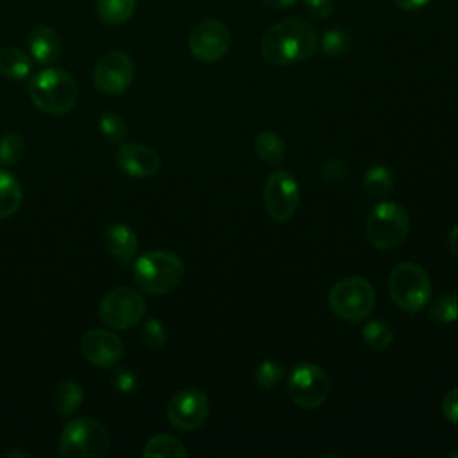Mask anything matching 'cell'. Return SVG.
<instances>
[{
    "label": "cell",
    "mask_w": 458,
    "mask_h": 458,
    "mask_svg": "<svg viewBox=\"0 0 458 458\" xmlns=\"http://www.w3.org/2000/svg\"><path fill=\"white\" fill-rule=\"evenodd\" d=\"M410 233L408 211L392 200H381L365 222V234L372 247L390 250L399 247Z\"/></svg>",
    "instance_id": "8992f818"
},
{
    "label": "cell",
    "mask_w": 458,
    "mask_h": 458,
    "mask_svg": "<svg viewBox=\"0 0 458 458\" xmlns=\"http://www.w3.org/2000/svg\"><path fill=\"white\" fill-rule=\"evenodd\" d=\"M349 43H351L349 34L342 27L327 29L322 34V39L318 41L322 54L327 57H338V55L345 54V50L349 48Z\"/></svg>",
    "instance_id": "83f0119b"
},
{
    "label": "cell",
    "mask_w": 458,
    "mask_h": 458,
    "mask_svg": "<svg viewBox=\"0 0 458 458\" xmlns=\"http://www.w3.org/2000/svg\"><path fill=\"white\" fill-rule=\"evenodd\" d=\"M449 456H453V458H456V456H458V451H451V453H449Z\"/></svg>",
    "instance_id": "74e56055"
},
{
    "label": "cell",
    "mask_w": 458,
    "mask_h": 458,
    "mask_svg": "<svg viewBox=\"0 0 458 458\" xmlns=\"http://www.w3.org/2000/svg\"><path fill=\"white\" fill-rule=\"evenodd\" d=\"M98 129L102 132V136L111 141V143H122L127 136V127H125V122L122 120L120 114L116 113H104L100 118H98Z\"/></svg>",
    "instance_id": "f1b7e54d"
},
{
    "label": "cell",
    "mask_w": 458,
    "mask_h": 458,
    "mask_svg": "<svg viewBox=\"0 0 458 458\" xmlns=\"http://www.w3.org/2000/svg\"><path fill=\"white\" fill-rule=\"evenodd\" d=\"M188 47L195 59L202 63H216L222 57H225V54L229 52V47H231L229 29L215 18L200 20L190 30Z\"/></svg>",
    "instance_id": "8fae6325"
},
{
    "label": "cell",
    "mask_w": 458,
    "mask_h": 458,
    "mask_svg": "<svg viewBox=\"0 0 458 458\" xmlns=\"http://www.w3.org/2000/svg\"><path fill=\"white\" fill-rule=\"evenodd\" d=\"M431 0H394V4L403 11H419L426 7Z\"/></svg>",
    "instance_id": "e575fe53"
},
{
    "label": "cell",
    "mask_w": 458,
    "mask_h": 458,
    "mask_svg": "<svg viewBox=\"0 0 458 458\" xmlns=\"http://www.w3.org/2000/svg\"><path fill=\"white\" fill-rule=\"evenodd\" d=\"M267 7H270V9H286V7H290V5H293L295 2H299V0H261Z\"/></svg>",
    "instance_id": "8d00e7d4"
},
{
    "label": "cell",
    "mask_w": 458,
    "mask_h": 458,
    "mask_svg": "<svg viewBox=\"0 0 458 458\" xmlns=\"http://www.w3.org/2000/svg\"><path fill=\"white\" fill-rule=\"evenodd\" d=\"M392 186H394V175L390 168L383 165L372 166L363 177V188L372 199L383 200L392 191Z\"/></svg>",
    "instance_id": "cb8c5ba5"
},
{
    "label": "cell",
    "mask_w": 458,
    "mask_h": 458,
    "mask_svg": "<svg viewBox=\"0 0 458 458\" xmlns=\"http://www.w3.org/2000/svg\"><path fill=\"white\" fill-rule=\"evenodd\" d=\"M302 5L308 14L313 18H329L335 11L333 0H302Z\"/></svg>",
    "instance_id": "836d02e7"
},
{
    "label": "cell",
    "mask_w": 458,
    "mask_h": 458,
    "mask_svg": "<svg viewBox=\"0 0 458 458\" xmlns=\"http://www.w3.org/2000/svg\"><path fill=\"white\" fill-rule=\"evenodd\" d=\"M429 318L438 324H451L458 320V293H440L429 302Z\"/></svg>",
    "instance_id": "d4e9b609"
},
{
    "label": "cell",
    "mask_w": 458,
    "mask_h": 458,
    "mask_svg": "<svg viewBox=\"0 0 458 458\" xmlns=\"http://www.w3.org/2000/svg\"><path fill=\"white\" fill-rule=\"evenodd\" d=\"M29 95L38 109L47 114L68 113L79 98L75 79L59 68H47L38 72L29 82Z\"/></svg>",
    "instance_id": "3957f363"
},
{
    "label": "cell",
    "mask_w": 458,
    "mask_h": 458,
    "mask_svg": "<svg viewBox=\"0 0 458 458\" xmlns=\"http://www.w3.org/2000/svg\"><path fill=\"white\" fill-rule=\"evenodd\" d=\"M25 152V140L18 132H5L0 138V165L13 166L16 165Z\"/></svg>",
    "instance_id": "4316f807"
},
{
    "label": "cell",
    "mask_w": 458,
    "mask_h": 458,
    "mask_svg": "<svg viewBox=\"0 0 458 458\" xmlns=\"http://www.w3.org/2000/svg\"><path fill=\"white\" fill-rule=\"evenodd\" d=\"M447 245H449V250L458 258V225L449 231V234H447Z\"/></svg>",
    "instance_id": "d590c367"
},
{
    "label": "cell",
    "mask_w": 458,
    "mask_h": 458,
    "mask_svg": "<svg viewBox=\"0 0 458 458\" xmlns=\"http://www.w3.org/2000/svg\"><path fill=\"white\" fill-rule=\"evenodd\" d=\"M283 376H284V369L281 363L274 360H263L254 372V381L259 388L270 390L283 379Z\"/></svg>",
    "instance_id": "f546056e"
},
{
    "label": "cell",
    "mask_w": 458,
    "mask_h": 458,
    "mask_svg": "<svg viewBox=\"0 0 458 458\" xmlns=\"http://www.w3.org/2000/svg\"><path fill=\"white\" fill-rule=\"evenodd\" d=\"M361 338L365 345L372 351H385L392 345L394 331L392 327L383 320H370L361 329Z\"/></svg>",
    "instance_id": "484cf974"
},
{
    "label": "cell",
    "mask_w": 458,
    "mask_h": 458,
    "mask_svg": "<svg viewBox=\"0 0 458 458\" xmlns=\"http://www.w3.org/2000/svg\"><path fill=\"white\" fill-rule=\"evenodd\" d=\"M440 408L445 420L458 426V388H453L444 395Z\"/></svg>",
    "instance_id": "d6a6232c"
},
{
    "label": "cell",
    "mask_w": 458,
    "mask_h": 458,
    "mask_svg": "<svg viewBox=\"0 0 458 458\" xmlns=\"http://www.w3.org/2000/svg\"><path fill=\"white\" fill-rule=\"evenodd\" d=\"M32 63L25 52L14 47L0 48V75L11 81H21L30 73Z\"/></svg>",
    "instance_id": "d6986e66"
},
{
    "label": "cell",
    "mask_w": 458,
    "mask_h": 458,
    "mask_svg": "<svg viewBox=\"0 0 458 458\" xmlns=\"http://www.w3.org/2000/svg\"><path fill=\"white\" fill-rule=\"evenodd\" d=\"M21 206V186L7 170L0 168V218H7Z\"/></svg>",
    "instance_id": "ffe728a7"
},
{
    "label": "cell",
    "mask_w": 458,
    "mask_h": 458,
    "mask_svg": "<svg viewBox=\"0 0 458 458\" xmlns=\"http://www.w3.org/2000/svg\"><path fill=\"white\" fill-rule=\"evenodd\" d=\"M318 48L317 30L301 18L270 25L261 38V55L274 66H290L311 57Z\"/></svg>",
    "instance_id": "6da1fadb"
},
{
    "label": "cell",
    "mask_w": 458,
    "mask_h": 458,
    "mask_svg": "<svg viewBox=\"0 0 458 458\" xmlns=\"http://www.w3.org/2000/svg\"><path fill=\"white\" fill-rule=\"evenodd\" d=\"M327 299L331 311L338 318L345 322H360L370 315L376 301V292L367 279L352 276L335 283L329 290Z\"/></svg>",
    "instance_id": "52a82bcc"
},
{
    "label": "cell",
    "mask_w": 458,
    "mask_h": 458,
    "mask_svg": "<svg viewBox=\"0 0 458 458\" xmlns=\"http://www.w3.org/2000/svg\"><path fill=\"white\" fill-rule=\"evenodd\" d=\"M29 52L39 64H52L61 54V39L57 32L47 25H38L29 34Z\"/></svg>",
    "instance_id": "e0dca14e"
},
{
    "label": "cell",
    "mask_w": 458,
    "mask_h": 458,
    "mask_svg": "<svg viewBox=\"0 0 458 458\" xmlns=\"http://www.w3.org/2000/svg\"><path fill=\"white\" fill-rule=\"evenodd\" d=\"M104 245L107 252L122 261H131L138 252V236L136 233L125 224H111L104 231Z\"/></svg>",
    "instance_id": "2e32d148"
},
{
    "label": "cell",
    "mask_w": 458,
    "mask_h": 458,
    "mask_svg": "<svg viewBox=\"0 0 458 458\" xmlns=\"http://www.w3.org/2000/svg\"><path fill=\"white\" fill-rule=\"evenodd\" d=\"M145 315L143 297L127 286L109 290L98 308L102 324L109 329H129L136 326Z\"/></svg>",
    "instance_id": "ba28073f"
},
{
    "label": "cell",
    "mask_w": 458,
    "mask_h": 458,
    "mask_svg": "<svg viewBox=\"0 0 458 458\" xmlns=\"http://www.w3.org/2000/svg\"><path fill=\"white\" fill-rule=\"evenodd\" d=\"M136 9V0H97V14L104 25L125 23Z\"/></svg>",
    "instance_id": "7402d4cb"
},
{
    "label": "cell",
    "mask_w": 458,
    "mask_h": 458,
    "mask_svg": "<svg viewBox=\"0 0 458 458\" xmlns=\"http://www.w3.org/2000/svg\"><path fill=\"white\" fill-rule=\"evenodd\" d=\"M113 385L122 394H132L138 388V376L131 369H120L113 376Z\"/></svg>",
    "instance_id": "1f68e13d"
},
{
    "label": "cell",
    "mask_w": 458,
    "mask_h": 458,
    "mask_svg": "<svg viewBox=\"0 0 458 458\" xmlns=\"http://www.w3.org/2000/svg\"><path fill=\"white\" fill-rule=\"evenodd\" d=\"M141 340L145 344L147 349H161L166 342V331H165V326L156 320V318H150L145 322L143 329H141Z\"/></svg>",
    "instance_id": "4dcf8cb0"
},
{
    "label": "cell",
    "mask_w": 458,
    "mask_h": 458,
    "mask_svg": "<svg viewBox=\"0 0 458 458\" xmlns=\"http://www.w3.org/2000/svg\"><path fill=\"white\" fill-rule=\"evenodd\" d=\"M184 276L182 259L170 250H150L132 267L136 286L148 295H165L175 290Z\"/></svg>",
    "instance_id": "7a4b0ae2"
},
{
    "label": "cell",
    "mask_w": 458,
    "mask_h": 458,
    "mask_svg": "<svg viewBox=\"0 0 458 458\" xmlns=\"http://www.w3.org/2000/svg\"><path fill=\"white\" fill-rule=\"evenodd\" d=\"M109 433L91 417L72 419L59 438L63 458H104L109 453Z\"/></svg>",
    "instance_id": "5b68a950"
},
{
    "label": "cell",
    "mask_w": 458,
    "mask_h": 458,
    "mask_svg": "<svg viewBox=\"0 0 458 458\" xmlns=\"http://www.w3.org/2000/svg\"><path fill=\"white\" fill-rule=\"evenodd\" d=\"M288 394L299 408L315 410L327 399L329 377L315 363H299L288 376Z\"/></svg>",
    "instance_id": "9c48e42d"
},
{
    "label": "cell",
    "mask_w": 458,
    "mask_h": 458,
    "mask_svg": "<svg viewBox=\"0 0 458 458\" xmlns=\"http://www.w3.org/2000/svg\"><path fill=\"white\" fill-rule=\"evenodd\" d=\"M388 293L397 308L415 313L431 299V279L422 265L403 261L390 270Z\"/></svg>",
    "instance_id": "277c9868"
},
{
    "label": "cell",
    "mask_w": 458,
    "mask_h": 458,
    "mask_svg": "<svg viewBox=\"0 0 458 458\" xmlns=\"http://www.w3.org/2000/svg\"><path fill=\"white\" fill-rule=\"evenodd\" d=\"M81 352L97 367H113L123 356V344L114 331L89 329L81 338Z\"/></svg>",
    "instance_id": "5bb4252c"
},
{
    "label": "cell",
    "mask_w": 458,
    "mask_h": 458,
    "mask_svg": "<svg viewBox=\"0 0 458 458\" xmlns=\"http://www.w3.org/2000/svg\"><path fill=\"white\" fill-rule=\"evenodd\" d=\"M134 79V63L122 50L106 52L93 70V84L100 93L120 95Z\"/></svg>",
    "instance_id": "7c38bea8"
},
{
    "label": "cell",
    "mask_w": 458,
    "mask_h": 458,
    "mask_svg": "<svg viewBox=\"0 0 458 458\" xmlns=\"http://www.w3.org/2000/svg\"><path fill=\"white\" fill-rule=\"evenodd\" d=\"M254 150L261 161L270 163V165L281 163L284 159V152H286L283 138L272 131H261L254 138Z\"/></svg>",
    "instance_id": "603a6c76"
},
{
    "label": "cell",
    "mask_w": 458,
    "mask_h": 458,
    "mask_svg": "<svg viewBox=\"0 0 458 458\" xmlns=\"http://www.w3.org/2000/svg\"><path fill=\"white\" fill-rule=\"evenodd\" d=\"M82 399H84V392H82L81 385L75 381L59 383L52 394L54 410L61 417H70L72 413H75L81 408Z\"/></svg>",
    "instance_id": "ac0fdd59"
},
{
    "label": "cell",
    "mask_w": 458,
    "mask_h": 458,
    "mask_svg": "<svg viewBox=\"0 0 458 458\" xmlns=\"http://www.w3.org/2000/svg\"><path fill=\"white\" fill-rule=\"evenodd\" d=\"M209 413L208 395L199 388H184L177 392L166 404L168 422L181 431L199 429Z\"/></svg>",
    "instance_id": "4fadbf2b"
},
{
    "label": "cell",
    "mask_w": 458,
    "mask_h": 458,
    "mask_svg": "<svg viewBox=\"0 0 458 458\" xmlns=\"http://www.w3.org/2000/svg\"><path fill=\"white\" fill-rule=\"evenodd\" d=\"M186 454L188 451L184 449L181 440L166 433L154 435L143 449L145 458H184Z\"/></svg>",
    "instance_id": "44dd1931"
},
{
    "label": "cell",
    "mask_w": 458,
    "mask_h": 458,
    "mask_svg": "<svg viewBox=\"0 0 458 458\" xmlns=\"http://www.w3.org/2000/svg\"><path fill=\"white\" fill-rule=\"evenodd\" d=\"M301 199L297 179L284 168L274 170L263 184V206L276 222H286L297 211Z\"/></svg>",
    "instance_id": "30bf717a"
},
{
    "label": "cell",
    "mask_w": 458,
    "mask_h": 458,
    "mask_svg": "<svg viewBox=\"0 0 458 458\" xmlns=\"http://www.w3.org/2000/svg\"><path fill=\"white\" fill-rule=\"evenodd\" d=\"M118 166L131 177H150L159 172V154L141 143H123L116 154Z\"/></svg>",
    "instance_id": "9a60e30c"
}]
</instances>
